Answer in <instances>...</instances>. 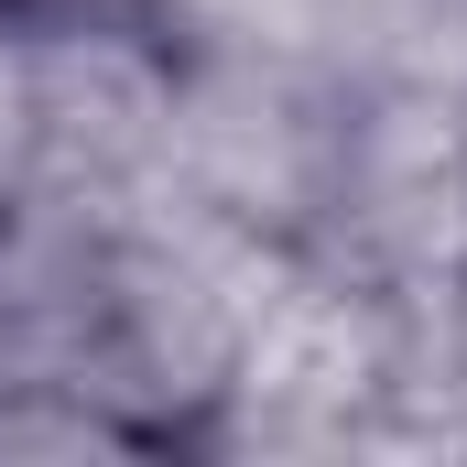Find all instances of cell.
Wrapping results in <instances>:
<instances>
[{
	"label": "cell",
	"mask_w": 467,
	"mask_h": 467,
	"mask_svg": "<svg viewBox=\"0 0 467 467\" xmlns=\"http://www.w3.org/2000/svg\"><path fill=\"white\" fill-rule=\"evenodd\" d=\"M348 109H358V77L305 55V44L174 33V109H163V174L152 185L196 196L229 229L305 250L327 229L337 163H348Z\"/></svg>",
	"instance_id": "1"
},
{
	"label": "cell",
	"mask_w": 467,
	"mask_h": 467,
	"mask_svg": "<svg viewBox=\"0 0 467 467\" xmlns=\"http://www.w3.org/2000/svg\"><path fill=\"white\" fill-rule=\"evenodd\" d=\"M391 380V283L327 250H294L272 305L250 316L229 402L207 413V457H358Z\"/></svg>",
	"instance_id": "3"
},
{
	"label": "cell",
	"mask_w": 467,
	"mask_h": 467,
	"mask_svg": "<svg viewBox=\"0 0 467 467\" xmlns=\"http://www.w3.org/2000/svg\"><path fill=\"white\" fill-rule=\"evenodd\" d=\"M457 283H467V229H457Z\"/></svg>",
	"instance_id": "6"
},
{
	"label": "cell",
	"mask_w": 467,
	"mask_h": 467,
	"mask_svg": "<svg viewBox=\"0 0 467 467\" xmlns=\"http://www.w3.org/2000/svg\"><path fill=\"white\" fill-rule=\"evenodd\" d=\"M467 229V77H358L348 163L327 196V229L305 250L348 261L369 283L457 272Z\"/></svg>",
	"instance_id": "4"
},
{
	"label": "cell",
	"mask_w": 467,
	"mask_h": 467,
	"mask_svg": "<svg viewBox=\"0 0 467 467\" xmlns=\"http://www.w3.org/2000/svg\"><path fill=\"white\" fill-rule=\"evenodd\" d=\"M22 109H33V163L11 207L119 218L163 174L174 22L152 0H22Z\"/></svg>",
	"instance_id": "2"
},
{
	"label": "cell",
	"mask_w": 467,
	"mask_h": 467,
	"mask_svg": "<svg viewBox=\"0 0 467 467\" xmlns=\"http://www.w3.org/2000/svg\"><path fill=\"white\" fill-rule=\"evenodd\" d=\"M446 22H457V44H467V0H446Z\"/></svg>",
	"instance_id": "5"
},
{
	"label": "cell",
	"mask_w": 467,
	"mask_h": 467,
	"mask_svg": "<svg viewBox=\"0 0 467 467\" xmlns=\"http://www.w3.org/2000/svg\"><path fill=\"white\" fill-rule=\"evenodd\" d=\"M152 11H163V0H152Z\"/></svg>",
	"instance_id": "7"
}]
</instances>
